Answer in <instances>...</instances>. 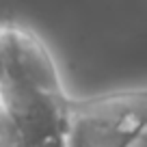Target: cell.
<instances>
[{
    "label": "cell",
    "mask_w": 147,
    "mask_h": 147,
    "mask_svg": "<svg viewBox=\"0 0 147 147\" xmlns=\"http://www.w3.org/2000/svg\"><path fill=\"white\" fill-rule=\"evenodd\" d=\"M147 93L117 91L65 104L67 147H130L145 132Z\"/></svg>",
    "instance_id": "2"
},
{
    "label": "cell",
    "mask_w": 147,
    "mask_h": 147,
    "mask_svg": "<svg viewBox=\"0 0 147 147\" xmlns=\"http://www.w3.org/2000/svg\"><path fill=\"white\" fill-rule=\"evenodd\" d=\"M65 95L48 46L32 30L0 26V106L13 121L20 147L65 145Z\"/></svg>",
    "instance_id": "1"
},
{
    "label": "cell",
    "mask_w": 147,
    "mask_h": 147,
    "mask_svg": "<svg viewBox=\"0 0 147 147\" xmlns=\"http://www.w3.org/2000/svg\"><path fill=\"white\" fill-rule=\"evenodd\" d=\"M0 147H20V138L15 132L13 121L5 113V108L0 106Z\"/></svg>",
    "instance_id": "3"
}]
</instances>
